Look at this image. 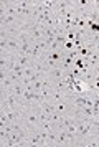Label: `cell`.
Wrapping results in <instances>:
<instances>
[{"instance_id": "obj_1", "label": "cell", "mask_w": 99, "mask_h": 147, "mask_svg": "<svg viewBox=\"0 0 99 147\" xmlns=\"http://www.w3.org/2000/svg\"><path fill=\"white\" fill-rule=\"evenodd\" d=\"M26 146H38V147H45V140L41 139V136H40L36 131H33V132H28V137H26Z\"/></svg>"}, {"instance_id": "obj_2", "label": "cell", "mask_w": 99, "mask_h": 147, "mask_svg": "<svg viewBox=\"0 0 99 147\" xmlns=\"http://www.w3.org/2000/svg\"><path fill=\"white\" fill-rule=\"evenodd\" d=\"M74 61H76V58L65 51V56H63V60H61V68H63L65 71H69V69L74 66Z\"/></svg>"}]
</instances>
